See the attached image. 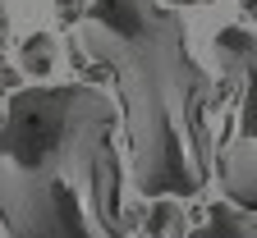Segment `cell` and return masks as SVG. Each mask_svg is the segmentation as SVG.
<instances>
[{
	"label": "cell",
	"mask_w": 257,
	"mask_h": 238,
	"mask_svg": "<svg viewBox=\"0 0 257 238\" xmlns=\"http://www.w3.org/2000/svg\"><path fill=\"white\" fill-rule=\"evenodd\" d=\"M220 133H216V179L225 201L257 215V32L220 28Z\"/></svg>",
	"instance_id": "obj_3"
},
{
	"label": "cell",
	"mask_w": 257,
	"mask_h": 238,
	"mask_svg": "<svg viewBox=\"0 0 257 238\" xmlns=\"http://www.w3.org/2000/svg\"><path fill=\"white\" fill-rule=\"evenodd\" d=\"M55 10H60V19H64V23H78V19H83V10H78V0H60Z\"/></svg>",
	"instance_id": "obj_6"
},
{
	"label": "cell",
	"mask_w": 257,
	"mask_h": 238,
	"mask_svg": "<svg viewBox=\"0 0 257 238\" xmlns=\"http://www.w3.org/2000/svg\"><path fill=\"white\" fill-rule=\"evenodd\" d=\"M0 229L10 238H128L119 106L96 83H37L5 96Z\"/></svg>",
	"instance_id": "obj_2"
},
{
	"label": "cell",
	"mask_w": 257,
	"mask_h": 238,
	"mask_svg": "<svg viewBox=\"0 0 257 238\" xmlns=\"http://www.w3.org/2000/svg\"><path fill=\"white\" fill-rule=\"evenodd\" d=\"M184 238H257V215L234 201H211L198 224L184 229Z\"/></svg>",
	"instance_id": "obj_4"
},
{
	"label": "cell",
	"mask_w": 257,
	"mask_h": 238,
	"mask_svg": "<svg viewBox=\"0 0 257 238\" xmlns=\"http://www.w3.org/2000/svg\"><path fill=\"white\" fill-rule=\"evenodd\" d=\"M23 69L46 78L55 69V37H46V32H32V37L23 42Z\"/></svg>",
	"instance_id": "obj_5"
},
{
	"label": "cell",
	"mask_w": 257,
	"mask_h": 238,
	"mask_svg": "<svg viewBox=\"0 0 257 238\" xmlns=\"http://www.w3.org/2000/svg\"><path fill=\"white\" fill-rule=\"evenodd\" d=\"M170 5H211V0H170Z\"/></svg>",
	"instance_id": "obj_8"
},
{
	"label": "cell",
	"mask_w": 257,
	"mask_h": 238,
	"mask_svg": "<svg viewBox=\"0 0 257 238\" xmlns=\"http://www.w3.org/2000/svg\"><path fill=\"white\" fill-rule=\"evenodd\" d=\"M74 64L101 69L119 92L128 169L143 197H193L211 174V74L188 23L161 0H92L74 23Z\"/></svg>",
	"instance_id": "obj_1"
},
{
	"label": "cell",
	"mask_w": 257,
	"mask_h": 238,
	"mask_svg": "<svg viewBox=\"0 0 257 238\" xmlns=\"http://www.w3.org/2000/svg\"><path fill=\"white\" fill-rule=\"evenodd\" d=\"M243 5H257V0H243Z\"/></svg>",
	"instance_id": "obj_9"
},
{
	"label": "cell",
	"mask_w": 257,
	"mask_h": 238,
	"mask_svg": "<svg viewBox=\"0 0 257 238\" xmlns=\"http://www.w3.org/2000/svg\"><path fill=\"white\" fill-rule=\"evenodd\" d=\"M10 42V10H5V0H0V51H5Z\"/></svg>",
	"instance_id": "obj_7"
}]
</instances>
